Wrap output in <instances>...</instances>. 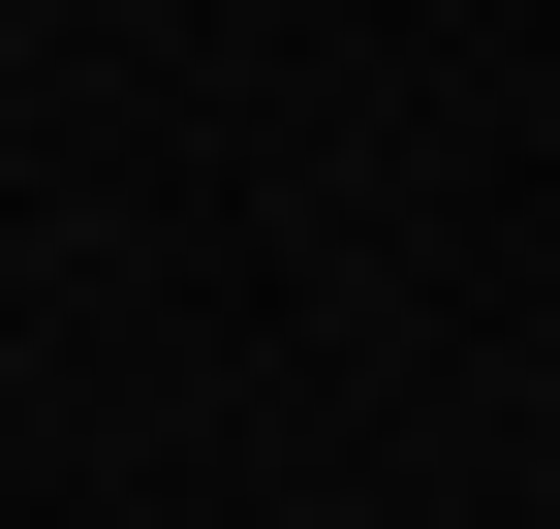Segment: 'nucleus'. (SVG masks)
Here are the masks:
<instances>
[]
</instances>
